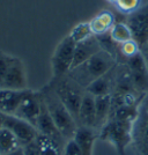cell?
<instances>
[{"mask_svg":"<svg viewBox=\"0 0 148 155\" xmlns=\"http://www.w3.org/2000/svg\"><path fill=\"white\" fill-rule=\"evenodd\" d=\"M115 67L116 57L105 50H101L81 65L72 68L67 77L86 89L93 81L105 75Z\"/></svg>","mask_w":148,"mask_h":155,"instance_id":"cell-1","label":"cell"},{"mask_svg":"<svg viewBox=\"0 0 148 155\" xmlns=\"http://www.w3.org/2000/svg\"><path fill=\"white\" fill-rule=\"evenodd\" d=\"M41 94L43 97L45 107L49 111L54 125L60 132V134L67 140L72 139L79 126L74 117L72 116L68 109L58 98L51 86L50 87L46 86L45 88H43V91H41Z\"/></svg>","mask_w":148,"mask_h":155,"instance_id":"cell-2","label":"cell"},{"mask_svg":"<svg viewBox=\"0 0 148 155\" xmlns=\"http://www.w3.org/2000/svg\"><path fill=\"white\" fill-rule=\"evenodd\" d=\"M51 87L58 98L68 109V111L71 112V115L74 117V119L77 123L79 110H80V105L82 102L86 89L67 75L52 80Z\"/></svg>","mask_w":148,"mask_h":155,"instance_id":"cell-3","label":"cell"},{"mask_svg":"<svg viewBox=\"0 0 148 155\" xmlns=\"http://www.w3.org/2000/svg\"><path fill=\"white\" fill-rule=\"evenodd\" d=\"M134 122L118 120L110 118L107 124L101 129L100 139L113 145L120 155L125 154V149L132 142V130Z\"/></svg>","mask_w":148,"mask_h":155,"instance_id":"cell-4","label":"cell"},{"mask_svg":"<svg viewBox=\"0 0 148 155\" xmlns=\"http://www.w3.org/2000/svg\"><path fill=\"white\" fill-rule=\"evenodd\" d=\"M75 45L77 43L72 39L70 35L65 36L59 42L51 57V68L52 77H53L52 80L67 75L68 72L72 70Z\"/></svg>","mask_w":148,"mask_h":155,"instance_id":"cell-5","label":"cell"},{"mask_svg":"<svg viewBox=\"0 0 148 155\" xmlns=\"http://www.w3.org/2000/svg\"><path fill=\"white\" fill-rule=\"evenodd\" d=\"M127 26L131 29L133 39L143 48L148 44V4L146 6L140 7L132 14L127 15L126 21Z\"/></svg>","mask_w":148,"mask_h":155,"instance_id":"cell-6","label":"cell"},{"mask_svg":"<svg viewBox=\"0 0 148 155\" xmlns=\"http://www.w3.org/2000/svg\"><path fill=\"white\" fill-rule=\"evenodd\" d=\"M4 127L8 129L16 137L21 146L34 141L38 134V131L32 124L12 115H4Z\"/></svg>","mask_w":148,"mask_h":155,"instance_id":"cell-7","label":"cell"},{"mask_svg":"<svg viewBox=\"0 0 148 155\" xmlns=\"http://www.w3.org/2000/svg\"><path fill=\"white\" fill-rule=\"evenodd\" d=\"M42 105H43V98L41 91H32L29 89L28 94L20 104L19 109L16 110L15 115L13 116L22 118L28 123L36 126V122L41 114Z\"/></svg>","mask_w":148,"mask_h":155,"instance_id":"cell-8","label":"cell"},{"mask_svg":"<svg viewBox=\"0 0 148 155\" xmlns=\"http://www.w3.org/2000/svg\"><path fill=\"white\" fill-rule=\"evenodd\" d=\"M1 88L5 89H14V91H23L28 89V80H27L26 67L23 61L16 57L12 66L7 72L6 78Z\"/></svg>","mask_w":148,"mask_h":155,"instance_id":"cell-9","label":"cell"},{"mask_svg":"<svg viewBox=\"0 0 148 155\" xmlns=\"http://www.w3.org/2000/svg\"><path fill=\"white\" fill-rule=\"evenodd\" d=\"M132 142L140 155H148V112L140 110L133 123Z\"/></svg>","mask_w":148,"mask_h":155,"instance_id":"cell-10","label":"cell"},{"mask_svg":"<svg viewBox=\"0 0 148 155\" xmlns=\"http://www.w3.org/2000/svg\"><path fill=\"white\" fill-rule=\"evenodd\" d=\"M28 91L29 88L23 91L0 88V112L4 115H15Z\"/></svg>","mask_w":148,"mask_h":155,"instance_id":"cell-11","label":"cell"},{"mask_svg":"<svg viewBox=\"0 0 148 155\" xmlns=\"http://www.w3.org/2000/svg\"><path fill=\"white\" fill-rule=\"evenodd\" d=\"M101 50H103V49L100 44V41L97 38V36H95V35H93L91 37L84 39L82 42L77 43L75 50H74V59H73L72 68L81 65Z\"/></svg>","mask_w":148,"mask_h":155,"instance_id":"cell-12","label":"cell"},{"mask_svg":"<svg viewBox=\"0 0 148 155\" xmlns=\"http://www.w3.org/2000/svg\"><path fill=\"white\" fill-rule=\"evenodd\" d=\"M77 125L96 129V107H95V96L89 93H84L82 102L79 110Z\"/></svg>","mask_w":148,"mask_h":155,"instance_id":"cell-13","label":"cell"},{"mask_svg":"<svg viewBox=\"0 0 148 155\" xmlns=\"http://www.w3.org/2000/svg\"><path fill=\"white\" fill-rule=\"evenodd\" d=\"M35 127L37 129L38 133H42L44 136L50 137V138H52L53 140H56L57 142H59L60 139L64 138V137L60 134V132L58 131L57 126L53 123L51 116H50L49 111H48L46 107H45L44 101H43L42 110H41V114H39L38 118H37V122H36V126Z\"/></svg>","mask_w":148,"mask_h":155,"instance_id":"cell-14","label":"cell"},{"mask_svg":"<svg viewBox=\"0 0 148 155\" xmlns=\"http://www.w3.org/2000/svg\"><path fill=\"white\" fill-rule=\"evenodd\" d=\"M73 139L77 141L84 155H93L94 143L97 139L95 129L87 126H77Z\"/></svg>","mask_w":148,"mask_h":155,"instance_id":"cell-15","label":"cell"},{"mask_svg":"<svg viewBox=\"0 0 148 155\" xmlns=\"http://www.w3.org/2000/svg\"><path fill=\"white\" fill-rule=\"evenodd\" d=\"M115 23H116V18L110 11H102L89 21L91 32L95 36L108 34Z\"/></svg>","mask_w":148,"mask_h":155,"instance_id":"cell-16","label":"cell"},{"mask_svg":"<svg viewBox=\"0 0 148 155\" xmlns=\"http://www.w3.org/2000/svg\"><path fill=\"white\" fill-rule=\"evenodd\" d=\"M95 107H96V129H102L109 120L111 114V108H112L111 94L95 96Z\"/></svg>","mask_w":148,"mask_h":155,"instance_id":"cell-17","label":"cell"},{"mask_svg":"<svg viewBox=\"0 0 148 155\" xmlns=\"http://www.w3.org/2000/svg\"><path fill=\"white\" fill-rule=\"evenodd\" d=\"M112 71V70H111ZM107 73L103 77L98 78L95 81H93L91 84L86 88V91L89 93L94 96H101V95H107V94H112L113 91V82L112 79L110 77V73Z\"/></svg>","mask_w":148,"mask_h":155,"instance_id":"cell-18","label":"cell"},{"mask_svg":"<svg viewBox=\"0 0 148 155\" xmlns=\"http://www.w3.org/2000/svg\"><path fill=\"white\" fill-rule=\"evenodd\" d=\"M22 147L16 137L6 127L0 129V155H7Z\"/></svg>","mask_w":148,"mask_h":155,"instance_id":"cell-19","label":"cell"},{"mask_svg":"<svg viewBox=\"0 0 148 155\" xmlns=\"http://www.w3.org/2000/svg\"><path fill=\"white\" fill-rule=\"evenodd\" d=\"M109 36L110 38L112 39L115 43H117V44H123L125 42H129L131 39H133V36H132L130 27L124 21L116 22L112 26V28L110 29L109 31Z\"/></svg>","mask_w":148,"mask_h":155,"instance_id":"cell-20","label":"cell"},{"mask_svg":"<svg viewBox=\"0 0 148 155\" xmlns=\"http://www.w3.org/2000/svg\"><path fill=\"white\" fill-rule=\"evenodd\" d=\"M36 141L41 146L42 155H61V153L59 152V142L53 140L50 137L38 133Z\"/></svg>","mask_w":148,"mask_h":155,"instance_id":"cell-21","label":"cell"},{"mask_svg":"<svg viewBox=\"0 0 148 155\" xmlns=\"http://www.w3.org/2000/svg\"><path fill=\"white\" fill-rule=\"evenodd\" d=\"M70 36L72 37V39L75 42V43H79V42H82L84 39L89 38L93 36V32H91V29H90V25L89 22H81L72 29L70 34Z\"/></svg>","mask_w":148,"mask_h":155,"instance_id":"cell-22","label":"cell"},{"mask_svg":"<svg viewBox=\"0 0 148 155\" xmlns=\"http://www.w3.org/2000/svg\"><path fill=\"white\" fill-rule=\"evenodd\" d=\"M15 58L16 57L13 56V54L0 51V88L2 87V84H4V80L6 78L7 72H8L9 67L14 63Z\"/></svg>","mask_w":148,"mask_h":155,"instance_id":"cell-23","label":"cell"},{"mask_svg":"<svg viewBox=\"0 0 148 155\" xmlns=\"http://www.w3.org/2000/svg\"><path fill=\"white\" fill-rule=\"evenodd\" d=\"M118 49H119V52L126 59L133 57L136 53H139L141 51V48L139 46V44L135 42L134 39H131V41L125 42L123 44H118Z\"/></svg>","mask_w":148,"mask_h":155,"instance_id":"cell-24","label":"cell"},{"mask_svg":"<svg viewBox=\"0 0 148 155\" xmlns=\"http://www.w3.org/2000/svg\"><path fill=\"white\" fill-rule=\"evenodd\" d=\"M140 4L141 0H117L115 5L119 12L130 15L140 8Z\"/></svg>","mask_w":148,"mask_h":155,"instance_id":"cell-25","label":"cell"},{"mask_svg":"<svg viewBox=\"0 0 148 155\" xmlns=\"http://www.w3.org/2000/svg\"><path fill=\"white\" fill-rule=\"evenodd\" d=\"M61 155H84L81 149L79 147V145L77 143V141L72 138V139H68L66 143H65L64 148H63V152H61Z\"/></svg>","mask_w":148,"mask_h":155,"instance_id":"cell-26","label":"cell"},{"mask_svg":"<svg viewBox=\"0 0 148 155\" xmlns=\"http://www.w3.org/2000/svg\"><path fill=\"white\" fill-rule=\"evenodd\" d=\"M22 150L25 155H42V149L36 139L31 142H28L22 146Z\"/></svg>","mask_w":148,"mask_h":155,"instance_id":"cell-27","label":"cell"},{"mask_svg":"<svg viewBox=\"0 0 148 155\" xmlns=\"http://www.w3.org/2000/svg\"><path fill=\"white\" fill-rule=\"evenodd\" d=\"M139 108H140V110H142V111L148 112V91L143 95V97H142L141 102L139 104Z\"/></svg>","mask_w":148,"mask_h":155,"instance_id":"cell-28","label":"cell"},{"mask_svg":"<svg viewBox=\"0 0 148 155\" xmlns=\"http://www.w3.org/2000/svg\"><path fill=\"white\" fill-rule=\"evenodd\" d=\"M141 52H142V54H143V57H145V60H146L147 66H148V44L146 46H143V48H142Z\"/></svg>","mask_w":148,"mask_h":155,"instance_id":"cell-29","label":"cell"},{"mask_svg":"<svg viewBox=\"0 0 148 155\" xmlns=\"http://www.w3.org/2000/svg\"><path fill=\"white\" fill-rule=\"evenodd\" d=\"M7 155H25L23 154V150H22V147H20L19 149H16V150H14L12 153H9V154Z\"/></svg>","mask_w":148,"mask_h":155,"instance_id":"cell-30","label":"cell"},{"mask_svg":"<svg viewBox=\"0 0 148 155\" xmlns=\"http://www.w3.org/2000/svg\"><path fill=\"white\" fill-rule=\"evenodd\" d=\"M4 127V114L0 112V129Z\"/></svg>","mask_w":148,"mask_h":155,"instance_id":"cell-31","label":"cell"},{"mask_svg":"<svg viewBox=\"0 0 148 155\" xmlns=\"http://www.w3.org/2000/svg\"><path fill=\"white\" fill-rule=\"evenodd\" d=\"M109 2H111V4H116V1L117 0H108Z\"/></svg>","mask_w":148,"mask_h":155,"instance_id":"cell-32","label":"cell"}]
</instances>
